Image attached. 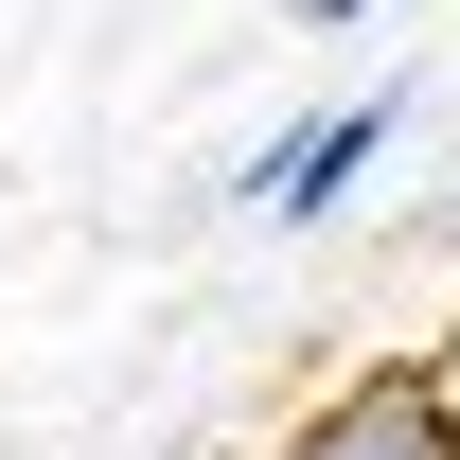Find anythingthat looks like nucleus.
I'll use <instances>...</instances> for the list:
<instances>
[{
	"mask_svg": "<svg viewBox=\"0 0 460 460\" xmlns=\"http://www.w3.org/2000/svg\"><path fill=\"white\" fill-rule=\"evenodd\" d=\"M390 89H354V107H319V124H284V142H266V160H248V213H266V230H319V213H337V195H354V177H372V160H390Z\"/></svg>",
	"mask_w": 460,
	"mask_h": 460,
	"instance_id": "nucleus-1",
	"label": "nucleus"
},
{
	"mask_svg": "<svg viewBox=\"0 0 460 460\" xmlns=\"http://www.w3.org/2000/svg\"><path fill=\"white\" fill-rule=\"evenodd\" d=\"M284 460H460V372H354L337 407H301Z\"/></svg>",
	"mask_w": 460,
	"mask_h": 460,
	"instance_id": "nucleus-2",
	"label": "nucleus"
},
{
	"mask_svg": "<svg viewBox=\"0 0 460 460\" xmlns=\"http://www.w3.org/2000/svg\"><path fill=\"white\" fill-rule=\"evenodd\" d=\"M284 18H301V36H354V18H372V0H284Z\"/></svg>",
	"mask_w": 460,
	"mask_h": 460,
	"instance_id": "nucleus-3",
	"label": "nucleus"
}]
</instances>
